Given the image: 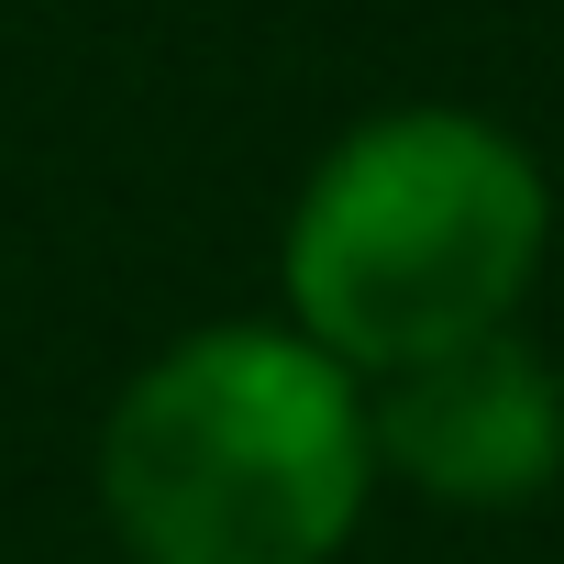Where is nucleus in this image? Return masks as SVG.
Returning a JSON list of instances; mask_svg holds the SVG:
<instances>
[{"mask_svg": "<svg viewBox=\"0 0 564 564\" xmlns=\"http://www.w3.org/2000/svg\"><path fill=\"white\" fill-rule=\"evenodd\" d=\"M366 498V377L289 311L177 333L100 421V520L133 564H333Z\"/></svg>", "mask_w": 564, "mask_h": 564, "instance_id": "1", "label": "nucleus"}, {"mask_svg": "<svg viewBox=\"0 0 564 564\" xmlns=\"http://www.w3.org/2000/svg\"><path fill=\"white\" fill-rule=\"evenodd\" d=\"M553 254L542 155L465 100H399L344 122L276 232V300L355 377L443 355L531 311Z\"/></svg>", "mask_w": 564, "mask_h": 564, "instance_id": "2", "label": "nucleus"}, {"mask_svg": "<svg viewBox=\"0 0 564 564\" xmlns=\"http://www.w3.org/2000/svg\"><path fill=\"white\" fill-rule=\"evenodd\" d=\"M366 432L377 487H410L432 509H531L564 476V366L498 322L366 377Z\"/></svg>", "mask_w": 564, "mask_h": 564, "instance_id": "3", "label": "nucleus"}]
</instances>
